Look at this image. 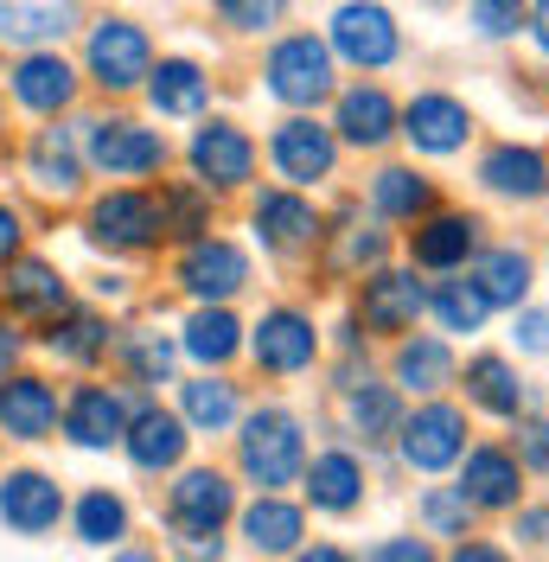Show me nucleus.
<instances>
[{"label": "nucleus", "mask_w": 549, "mask_h": 562, "mask_svg": "<svg viewBox=\"0 0 549 562\" xmlns=\"http://www.w3.org/2000/svg\"><path fill=\"white\" fill-rule=\"evenodd\" d=\"M237 467L243 480L256 492H281L301 480V467H307V428L294 409H256V416H243V435H237Z\"/></svg>", "instance_id": "f257e3e1"}, {"label": "nucleus", "mask_w": 549, "mask_h": 562, "mask_svg": "<svg viewBox=\"0 0 549 562\" xmlns=\"http://www.w3.org/2000/svg\"><path fill=\"white\" fill-rule=\"evenodd\" d=\"M172 160L160 128H141L128 115H97L83 122V167L103 179H154Z\"/></svg>", "instance_id": "f03ea898"}, {"label": "nucleus", "mask_w": 549, "mask_h": 562, "mask_svg": "<svg viewBox=\"0 0 549 562\" xmlns=\"http://www.w3.org/2000/svg\"><path fill=\"white\" fill-rule=\"evenodd\" d=\"M237 512V486L217 467H179L167 486V537L172 543H211Z\"/></svg>", "instance_id": "7ed1b4c3"}, {"label": "nucleus", "mask_w": 549, "mask_h": 562, "mask_svg": "<svg viewBox=\"0 0 549 562\" xmlns=\"http://www.w3.org/2000/svg\"><path fill=\"white\" fill-rule=\"evenodd\" d=\"M262 90H269L274 103L301 109V115L313 103H326L333 97V52H326V38H313V33L274 38L269 58H262Z\"/></svg>", "instance_id": "20e7f679"}, {"label": "nucleus", "mask_w": 549, "mask_h": 562, "mask_svg": "<svg viewBox=\"0 0 549 562\" xmlns=\"http://www.w3.org/2000/svg\"><path fill=\"white\" fill-rule=\"evenodd\" d=\"M128 416H135V396L128 384H77L58 403V435H65L77 454H109V448H122V435H128Z\"/></svg>", "instance_id": "39448f33"}, {"label": "nucleus", "mask_w": 549, "mask_h": 562, "mask_svg": "<svg viewBox=\"0 0 549 562\" xmlns=\"http://www.w3.org/2000/svg\"><path fill=\"white\" fill-rule=\"evenodd\" d=\"M83 237L109 256H147V249L167 237V224H160V199L154 192H141V186H115L103 192L90 217H83Z\"/></svg>", "instance_id": "423d86ee"}, {"label": "nucleus", "mask_w": 549, "mask_h": 562, "mask_svg": "<svg viewBox=\"0 0 549 562\" xmlns=\"http://www.w3.org/2000/svg\"><path fill=\"white\" fill-rule=\"evenodd\" d=\"M83 65H90V83L122 97V90H141L147 70H154V38L141 20H90V38H83Z\"/></svg>", "instance_id": "0eeeda50"}, {"label": "nucleus", "mask_w": 549, "mask_h": 562, "mask_svg": "<svg viewBox=\"0 0 549 562\" xmlns=\"http://www.w3.org/2000/svg\"><path fill=\"white\" fill-rule=\"evenodd\" d=\"M58 384L45 371H0V435L20 441V448H38V441H58Z\"/></svg>", "instance_id": "6e6552de"}, {"label": "nucleus", "mask_w": 549, "mask_h": 562, "mask_svg": "<svg viewBox=\"0 0 549 562\" xmlns=\"http://www.w3.org/2000/svg\"><path fill=\"white\" fill-rule=\"evenodd\" d=\"M70 498L65 486L45 473V467H7L0 473V525L13 530V537H52V530L65 525Z\"/></svg>", "instance_id": "1a4fd4ad"}, {"label": "nucleus", "mask_w": 549, "mask_h": 562, "mask_svg": "<svg viewBox=\"0 0 549 562\" xmlns=\"http://www.w3.org/2000/svg\"><path fill=\"white\" fill-rule=\"evenodd\" d=\"M249 281H256L249 276V256H243V244H231V237H192L186 256H179V288H186L199 307H231Z\"/></svg>", "instance_id": "9d476101"}, {"label": "nucleus", "mask_w": 549, "mask_h": 562, "mask_svg": "<svg viewBox=\"0 0 549 562\" xmlns=\"http://www.w3.org/2000/svg\"><path fill=\"white\" fill-rule=\"evenodd\" d=\"M186 160H192V179H199L205 192H237V186L256 179V140H249V128L211 115V122H199Z\"/></svg>", "instance_id": "9b49d317"}, {"label": "nucleus", "mask_w": 549, "mask_h": 562, "mask_svg": "<svg viewBox=\"0 0 549 562\" xmlns=\"http://www.w3.org/2000/svg\"><path fill=\"white\" fill-rule=\"evenodd\" d=\"M249 358H256L262 378H301V371H313V358H320V326H313V314H301V307H269V314L256 319V333H249Z\"/></svg>", "instance_id": "f8f14e48"}, {"label": "nucleus", "mask_w": 549, "mask_h": 562, "mask_svg": "<svg viewBox=\"0 0 549 562\" xmlns=\"http://www.w3.org/2000/svg\"><path fill=\"white\" fill-rule=\"evenodd\" d=\"M186 448H192V428L160 409V403H135V416H128V435H122V454L135 467L141 480H167L186 467Z\"/></svg>", "instance_id": "ddd939ff"}, {"label": "nucleus", "mask_w": 549, "mask_h": 562, "mask_svg": "<svg viewBox=\"0 0 549 562\" xmlns=\"http://www.w3.org/2000/svg\"><path fill=\"white\" fill-rule=\"evenodd\" d=\"M428 307V288L415 281V269H371L358 288V326L378 339H403L415 333V319Z\"/></svg>", "instance_id": "4468645a"}, {"label": "nucleus", "mask_w": 549, "mask_h": 562, "mask_svg": "<svg viewBox=\"0 0 549 562\" xmlns=\"http://www.w3.org/2000/svg\"><path fill=\"white\" fill-rule=\"evenodd\" d=\"M326 52H339L351 70H383L403 52V33H396L390 7H378V0H345L339 13H333V45Z\"/></svg>", "instance_id": "2eb2a0df"}, {"label": "nucleus", "mask_w": 549, "mask_h": 562, "mask_svg": "<svg viewBox=\"0 0 549 562\" xmlns=\"http://www.w3.org/2000/svg\"><path fill=\"white\" fill-rule=\"evenodd\" d=\"M396 448H403V460L415 473H447L467 454V416L453 403H422L415 416L396 422Z\"/></svg>", "instance_id": "dca6fc26"}, {"label": "nucleus", "mask_w": 549, "mask_h": 562, "mask_svg": "<svg viewBox=\"0 0 549 562\" xmlns=\"http://www.w3.org/2000/svg\"><path fill=\"white\" fill-rule=\"evenodd\" d=\"M269 160L288 186H320V179H333V167H339V135L326 122H313V115H288L269 135Z\"/></svg>", "instance_id": "f3484780"}, {"label": "nucleus", "mask_w": 549, "mask_h": 562, "mask_svg": "<svg viewBox=\"0 0 549 562\" xmlns=\"http://www.w3.org/2000/svg\"><path fill=\"white\" fill-rule=\"evenodd\" d=\"M396 135H410L415 154H460L467 140H473V109L460 103V97H447V90H422L403 115H396Z\"/></svg>", "instance_id": "a211bd4d"}, {"label": "nucleus", "mask_w": 549, "mask_h": 562, "mask_svg": "<svg viewBox=\"0 0 549 562\" xmlns=\"http://www.w3.org/2000/svg\"><path fill=\"white\" fill-rule=\"evenodd\" d=\"M0 307L13 319H58L65 307H77L70 301V281L45 262V256H13L7 269H0Z\"/></svg>", "instance_id": "6ab92c4d"}, {"label": "nucleus", "mask_w": 549, "mask_h": 562, "mask_svg": "<svg viewBox=\"0 0 549 562\" xmlns=\"http://www.w3.org/2000/svg\"><path fill=\"white\" fill-rule=\"evenodd\" d=\"M249 217H256V237H262L274 256H301V249H313L320 237H326V224H320L313 199H301L294 186H269V192H256Z\"/></svg>", "instance_id": "aec40b11"}, {"label": "nucleus", "mask_w": 549, "mask_h": 562, "mask_svg": "<svg viewBox=\"0 0 549 562\" xmlns=\"http://www.w3.org/2000/svg\"><path fill=\"white\" fill-rule=\"evenodd\" d=\"M480 217L473 211H428L422 224H415L410 237V256L415 269H441V276H453V269H467V256H480Z\"/></svg>", "instance_id": "412c9836"}, {"label": "nucleus", "mask_w": 549, "mask_h": 562, "mask_svg": "<svg viewBox=\"0 0 549 562\" xmlns=\"http://www.w3.org/2000/svg\"><path fill=\"white\" fill-rule=\"evenodd\" d=\"M460 498L473 505V512H517L524 505V467H517L512 448H473V454H460Z\"/></svg>", "instance_id": "4be33fe9"}, {"label": "nucleus", "mask_w": 549, "mask_h": 562, "mask_svg": "<svg viewBox=\"0 0 549 562\" xmlns=\"http://www.w3.org/2000/svg\"><path fill=\"white\" fill-rule=\"evenodd\" d=\"M480 186L498 199H517V205H537V199H549V154L524 147V140H498L480 160Z\"/></svg>", "instance_id": "5701e85b"}, {"label": "nucleus", "mask_w": 549, "mask_h": 562, "mask_svg": "<svg viewBox=\"0 0 549 562\" xmlns=\"http://www.w3.org/2000/svg\"><path fill=\"white\" fill-rule=\"evenodd\" d=\"M83 135L77 128H38L26 147V179H33L45 199H77L83 192Z\"/></svg>", "instance_id": "b1692460"}, {"label": "nucleus", "mask_w": 549, "mask_h": 562, "mask_svg": "<svg viewBox=\"0 0 549 562\" xmlns=\"http://www.w3.org/2000/svg\"><path fill=\"white\" fill-rule=\"evenodd\" d=\"M38 346L52 351L58 364H70V371H90V364H103L109 351H115V326L97 307H65L58 319H45Z\"/></svg>", "instance_id": "393cba45"}, {"label": "nucleus", "mask_w": 549, "mask_h": 562, "mask_svg": "<svg viewBox=\"0 0 549 562\" xmlns=\"http://www.w3.org/2000/svg\"><path fill=\"white\" fill-rule=\"evenodd\" d=\"M7 90H13V103L33 109V115H65L70 103H77V70L58 58V52H26L20 65H13V77H7Z\"/></svg>", "instance_id": "a878e982"}, {"label": "nucleus", "mask_w": 549, "mask_h": 562, "mask_svg": "<svg viewBox=\"0 0 549 562\" xmlns=\"http://www.w3.org/2000/svg\"><path fill=\"white\" fill-rule=\"evenodd\" d=\"M301 486H307V505L326 512V518H351L365 505V467L351 448H326L301 467Z\"/></svg>", "instance_id": "bb28decb"}, {"label": "nucleus", "mask_w": 549, "mask_h": 562, "mask_svg": "<svg viewBox=\"0 0 549 562\" xmlns=\"http://www.w3.org/2000/svg\"><path fill=\"white\" fill-rule=\"evenodd\" d=\"M83 20L77 0H0V38L20 52H58V38Z\"/></svg>", "instance_id": "cd10ccee"}, {"label": "nucleus", "mask_w": 549, "mask_h": 562, "mask_svg": "<svg viewBox=\"0 0 549 562\" xmlns=\"http://www.w3.org/2000/svg\"><path fill=\"white\" fill-rule=\"evenodd\" d=\"M301 537H307V512L288 505L281 492H256V498L243 505V543H249L256 557H294Z\"/></svg>", "instance_id": "c85d7f7f"}, {"label": "nucleus", "mask_w": 549, "mask_h": 562, "mask_svg": "<svg viewBox=\"0 0 549 562\" xmlns=\"http://www.w3.org/2000/svg\"><path fill=\"white\" fill-rule=\"evenodd\" d=\"M65 518H70V537L90 543V550H122L128 530H135V512H128V498H122L115 486L77 492V505H70Z\"/></svg>", "instance_id": "c756f323"}, {"label": "nucleus", "mask_w": 549, "mask_h": 562, "mask_svg": "<svg viewBox=\"0 0 549 562\" xmlns=\"http://www.w3.org/2000/svg\"><path fill=\"white\" fill-rule=\"evenodd\" d=\"M396 115L403 109L390 103V90L383 83H351V90H339V140L345 147H383V140L396 135Z\"/></svg>", "instance_id": "7c9ffc66"}, {"label": "nucleus", "mask_w": 549, "mask_h": 562, "mask_svg": "<svg viewBox=\"0 0 549 562\" xmlns=\"http://www.w3.org/2000/svg\"><path fill=\"white\" fill-rule=\"evenodd\" d=\"M467 403L485 409V416H498V422H517V409L530 403V390H524V378H517L512 358L480 351V358L467 364Z\"/></svg>", "instance_id": "2f4dec72"}, {"label": "nucleus", "mask_w": 549, "mask_h": 562, "mask_svg": "<svg viewBox=\"0 0 549 562\" xmlns=\"http://www.w3.org/2000/svg\"><path fill=\"white\" fill-rule=\"evenodd\" d=\"M179 422H186L192 435H231L243 422V390L205 371V378L179 384Z\"/></svg>", "instance_id": "473e14b6"}, {"label": "nucleus", "mask_w": 549, "mask_h": 562, "mask_svg": "<svg viewBox=\"0 0 549 562\" xmlns=\"http://www.w3.org/2000/svg\"><path fill=\"white\" fill-rule=\"evenodd\" d=\"M179 351L205 371H224L231 358L243 351V326L231 307H192V319L179 326Z\"/></svg>", "instance_id": "72a5a7b5"}, {"label": "nucleus", "mask_w": 549, "mask_h": 562, "mask_svg": "<svg viewBox=\"0 0 549 562\" xmlns=\"http://www.w3.org/2000/svg\"><path fill=\"white\" fill-rule=\"evenodd\" d=\"M396 422H403V396L390 384H345V428L365 441V448H383L396 441Z\"/></svg>", "instance_id": "f704fd0d"}, {"label": "nucleus", "mask_w": 549, "mask_h": 562, "mask_svg": "<svg viewBox=\"0 0 549 562\" xmlns=\"http://www.w3.org/2000/svg\"><path fill=\"white\" fill-rule=\"evenodd\" d=\"M205 97H211V77L192 58H160V65L147 70V103L160 109V115H199L205 109Z\"/></svg>", "instance_id": "c9c22d12"}, {"label": "nucleus", "mask_w": 549, "mask_h": 562, "mask_svg": "<svg viewBox=\"0 0 549 562\" xmlns=\"http://www.w3.org/2000/svg\"><path fill=\"white\" fill-rule=\"evenodd\" d=\"M371 211L390 224H422L435 211V179H422L415 167H383L371 179Z\"/></svg>", "instance_id": "e433bc0d"}, {"label": "nucleus", "mask_w": 549, "mask_h": 562, "mask_svg": "<svg viewBox=\"0 0 549 562\" xmlns=\"http://www.w3.org/2000/svg\"><path fill=\"white\" fill-rule=\"evenodd\" d=\"M109 358L122 364V384L154 390V384H172V358H179V346L160 339V333H115V351H109Z\"/></svg>", "instance_id": "4c0bfd02"}, {"label": "nucleus", "mask_w": 549, "mask_h": 562, "mask_svg": "<svg viewBox=\"0 0 549 562\" xmlns=\"http://www.w3.org/2000/svg\"><path fill=\"white\" fill-rule=\"evenodd\" d=\"M396 384L415 396H435L453 384V346L447 339H403L396 346Z\"/></svg>", "instance_id": "58836bf2"}, {"label": "nucleus", "mask_w": 549, "mask_h": 562, "mask_svg": "<svg viewBox=\"0 0 549 562\" xmlns=\"http://www.w3.org/2000/svg\"><path fill=\"white\" fill-rule=\"evenodd\" d=\"M473 281H480V294L492 301V307H524V294H530V256L512 244L485 249L480 269H473Z\"/></svg>", "instance_id": "ea45409f"}, {"label": "nucleus", "mask_w": 549, "mask_h": 562, "mask_svg": "<svg viewBox=\"0 0 549 562\" xmlns=\"http://www.w3.org/2000/svg\"><path fill=\"white\" fill-rule=\"evenodd\" d=\"M160 224L167 237L192 244V237H211V192L192 179V186H160Z\"/></svg>", "instance_id": "a19ab883"}, {"label": "nucleus", "mask_w": 549, "mask_h": 562, "mask_svg": "<svg viewBox=\"0 0 549 562\" xmlns=\"http://www.w3.org/2000/svg\"><path fill=\"white\" fill-rule=\"evenodd\" d=\"M428 307H435V319H441L447 333H480L485 319H492V301L480 294V281H441L435 294H428Z\"/></svg>", "instance_id": "79ce46f5"}, {"label": "nucleus", "mask_w": 549, "mask_h": 562, "mask_svg": "<svg viewBox=\"0 0 549 562\" xmlns=\"http://www.w3.org/2000/svg\"><path fill=\"white\" fill-rule=\"evenodd\" d=\"M415 518H422L428 537H467V530H473V505H467L453 486H428L422 505H415Z\"/></svg>", "instance_id": "37998d69"}, {"label": "nucleus", "mask_w": 549, "mask_h": 562, "mask_svg": "<svg viewBox=\"0 0 549 562\" xmlns=\"http://www.w3.org/2000/svg\"><path fill=\"white\" fill-rule=\"evenodd\" d=\"M467 20L480 38H512L530 20V0H467Z\"/></svg>", "instance_id": "c03bdc74"}, {"label": "nucleus", "mask_w": 549, "mask_h": 562, "mask_svg": "<svg viewBox=\"0 0 549 562\" xmlns=\"http://www.w3.org/2000/svg\"><path fill=\"white\" fill-rule=\"evenodd\" d=\"M211 7H217V20L231 33H269V26H281V13H288V0H211Z\"/></svg>", "instance_id": "a18cd8bd"}, {"label": "nucleus", "mask_w": 549, "mask_h": 562, "mask_svg": "<svg viewBox=\"0 0 549 562\" xmlns=\"http://www.w3.org/2000/svg\"><path fill=\"white\" fill-rule=\"evenodd\" d=\"M383 231H339V249H333V269L351 276V269H378L383 262Z\"/></svg>", "instance_id": "49530a36"}, {"label": "nucleus", "mask_w": 549, "mask_h": 562, "mask_svg": "<svg viewBox=\"0 0 549 562\" xmlns=\"http://www.w3.org/2000/svg\"><path fill=\"white\" fill-rule=\"evenodd\" d=\"M512 454H517V467H530V473H549V422H517Z\"/></svg>", "instance_id": "de8ad7c7"}, {"label": "nucleus", "mask_w": 549, "mask_h": 562, "mask_svg": "<svg viewBox=\"0 0 549 562\" xmlns=\"http://www.w3.org/2000/svg\"><path fill=\"white\" fill-rule=\"evenodd\" d=\"M365 562H441V557H435V543H428V537H383Z\"/></svg>", "instance_id": "09e8293b"}, {"label": "nucleus", "mask_w": 549, "mask_h": 562, "mask_svg": "<svg viewBox=\"0 0 549 562\" xmlns=\"http://www.w3.org/2000/svg\"><path fill=\"white\" fill-rule=\"evenodd\" d=\"M512 339H517V351H549V307H524Z\"/></svg>", "instance_id": "8fccbe9b"}, {"label": "nucleus", "mask_w": 549, "mask_h": 562, "mask_svg": "<svg viewBox=\"0 0 549 562\" xmlns=\"http://www.w3.org/2000/svg\"><path fill=\"white\" fill-rule=\"evenodd\" d=\"M13 256H26V217L0 199V269H7Z\"/></svg>", "instance_id": "3c124183"}, {"label": "nucleus", "mask_w": 549, "mask_h": 562, "mask_svg": "<svg viewBox=\"0 0 549 562\" xmlns=\"http://www.w3.org/2000/svg\"><path fill=\"white\" fill-rule=\"evenodd\" d=\"M517 537L524 543H549V505H530V512L517 505Z\"/></svg>", "instance_id": "603ef678"}, {"label": "nucleus", "mask_w": 549, "mask_h": 562, "mask_svg": "<svg viewBox=\"0 0 549 562\" xmlns=\"http://www.w3.org/2000/svg\"><path fill=\"white\" fill-rule=\"evenodd\" d=\"M447 562H512V557H505L498 543H480V537H460V543H453V557H447Z\"/></svg>", "instance_id": "864d4df0"}, {"label": "nucleus", "mask_w": 549, "mask_h": 562, "mask_svg": "<svg viewBox=\"0 0 549 562\" xmlns=\"http://www.w3.org/2000/svg\"><path fill=\"white\" fill-rule=\"evenodd\" d=\"M524 26H530V38H537V52L549 58V0H537V7H530V20H524Z\"/></svg>", "instance_id": "5fc2aeb1"}, {"label": "nucleus", "mask_w": 549, "mask_h": 562, "mask_svg": "<svg viewBox=\"0 0 549 562\" xmlns=\"http://www.w3.org/2000/svg\"><path fill=\"white\" fill-rule=\"evenodd\" d=\"M294 562H358V557L339 550V543H313V550H294Z\"/></svg>", "instance_id": "6e6d98bb"}, {"label": "nucleus", "mask_w": 549, "mask_h": 562, "mask_svg": "<svg viewBox=\"0 0 549 562\" xmlns=\"http://www.w3.org/2000/svg\"><path fill=\"white\" fill-rule=\"evenodd\" d=\"M109 562H160V550H147V543H122Z\"/></svg>", "instance_id": "4d7b16f0"}, {"label": "nucleus", "mask_w": 549, "mask_h": 562, "mask_svg": "<svg viewBox=\"0 0 549 562\" xmlns=\"http://www.w3.org/2000/svg\"><path fill=\"white\" fill-rule=\"evenodd\" d=\"M90 288H97L103 301H122V276H97V281H90Z\"/></svg>", "instance_id": "13d9d810"}, {"label": "nucleus", "mask_w": 549, "mask_h": 562, "mask_svg": "<svg viewBox=\"0 0 549 562\" xmlns=\"http://www.w3.org/2000/svg\"><path fill=\"white\" fill-rule=\"evenodd\" d=\"M0 135H7V103H0Z\"/></svg>", "instance_id": "bf43d9fd"}]
</instances>
